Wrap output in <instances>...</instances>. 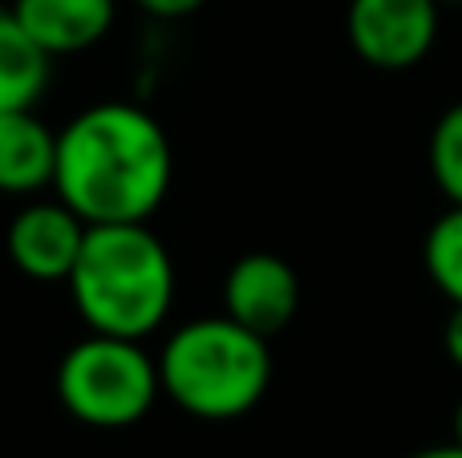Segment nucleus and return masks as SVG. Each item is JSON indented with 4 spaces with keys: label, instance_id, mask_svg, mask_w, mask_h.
<instances>
[{
    "label": "nucleus",
    "instance_id": "16",
    "mask_svg": "<svg viewBox=\"0 0 462 458\" xmlns=\"http://www.w3.org/2000/svg\"><path fill=\"white\" fill-rule=\"evenodd\" d=\"M450 443L462 446V402L455 406V418H450Z\"/></svg>",
    "mask_w": 462,
    "mask_h": 458
},
{
    "label": "nucleus",
    "instance_id": "1",
    "mask_svg": "<svg viewBox=\"0 0 462 458\" xmlns=\"http://www.w3.org/2000/svg\"><path fill=\"white\" fill-rule=\"evenodd\" d=\"M171 175V138L143 105L97 102L57 130L53 191L86 224H146Z\"/></svg>",
    "mask_w": 462,
    "mask_h": 458
},
{
    "label": "nucleus",
    "instance_id": "2",
    "mask_svg": "<svg viewBox=\"0 0 462 458\" xmlns=\"http://www.w3.org/2000/svg\"><path fill=\"white\" fill-rule=\"evenodd\" d=\"M65 284L89 333L143 341L171 313L175 264L146 224H89Z\"/></svg>",
    "mask_w": 462,
    "mask_h": 458
},
{
    "label": "nucleus",
    "instance_id": "11",
    "mask_svg": "<svg viewBox=\"0 0 462 458\" xmlns=\"http://www.w3.org/2000/svg\"><path fill=\"white\" fill-rule=\"evenodd\" d=\"M426 272H430L434 289L450 300V305H462V207L450 203V211H442L434 219V227L426 232Z\"/></svg>",
    "mask_w": 462,
    "mask_h": 458
},
{
    "label": "nucleus",
    "instance_id": "9",
    "mask_svg": "<svg viewBox=\"0 0 462 458\" xmlns=\"http://www.w3.org/2000/svg\"><path fill=\"white\" fill-rule=\"evenodd\" d=\"M57 134L32 110L0 114V191L32 195L53 187Z\"/></svg>",
    "mask_w": 462,
    "mask_h": 458
},
{
    "label": "nucleus",
    "instance_id": "15",
    "mask_svg": "<svg viewBox=\"0 0 462 458\" xmlns=\"http://www.w3.org/2000/svg\"><path fill=\"white\" fill-rule=\"evenodd\" d=\"M410 458H462V446L458 443H447V446H430V451H418Z\"/></svg>",
    "mask_w": 462,
    "mask_h": 458
},
{
    "label": "nucleus",
    "instance_id": "14",
    "mask_svg": "<svg viewBox=\"0 0 462 458\" xmlns=\"http://www.w3.org/2000/svg\"><path fill=\"white\" fill-rule=\"evenodd\" d=\"M442 345H447V357L462 370V305H455V313L447 316V329H442Z\"/></svg>",
    "mask_w": 462,
    "mask_h": 458
},
{
    "label": "nucleus",
    "instance_id": "4",
    "mask_svg": "<svg viewBox=\"0 0 462 458\" xmlns=\"http://www.w3.org/2000/svg\"><path fill=\"white\" fill-rule=\"evenodd\" d=\"M159 394V362L134 337L89 333L65 349L57 365L61 406L78 422L97 430H122L143 422Z\"/></svg>",
    "mask_w": 462,
    "mask_h": 458
},
{
    "label": "nucleus",
    "instance_id": "5",
    "mask_svg": "<svg viewBox=\"0 0 462 458\" xmlns=\"http://www.w3.org/2000/svg\"><path fill=\"white\" fill-rule=\"evenodd\" d=\"M345 37L374 69H410L434 49L439 0H349Z\"/></svg>",
    "mask_w": 462,
    "mask_h": 458
},
{
    "label": "nucleus",
    "instance_id": "8",
    "mask_svg": "<svg viewBox=\"0 0 462 458\" xmlns=\"http://www.w3.org/2000/svg\"><path fill=\"white\" fill-rule=\"evenodd\" d=\"M13 16L37 49L49 57L86 53L114 29V0H13Z\"/></svg>",
    "mask_w": 462,
    "mask_h": 458
},
{
    "label": "nucleus",
    "instance_id": "10",
    "mask_svg": "<svg viewBox=\"0 0 462 458\" xmlns=\"http://www.w3.org/2000/svg\"><path fill=\"white\" fill-rule=\"evenodd\" d=\"M49 61L53 57L29 41L16 24L13 8L0 5V114L32 110L49 86Z\"/></svg>",
    "mask_w": 462,
    "mask_h": 458
},
{
    "label": "nucleus",
    "instance_id": "17",
    "mask_svg": "<svg viewBox=\"0 0 462 458\" xmlns=\"http://www.w3.org/2000/svg\"><path fill=\"white\" fill-rule=\"evenodd\" d=\"M439 5H462V0H439Z\"/></svg>",
    "mask_w": 462,
    "mask_h": 458
},
{
    "label": "nucleus",
    "instance_id": "7",
    "mask_svg": "<svg viewBox=\"0 0 462 458\" xmlns=\"http://www.w3.org/2000/svg\"><path fill=\"white\" fill-rule=\"evenodd\" d=\"M86 219L69 211L61 199H37L21 207L8 224V256L29 280H69L78 264L81 240H86Z\"/></svg>",
    "mask_w": 462,
    "mask_h": 458
},
{
    "label": "nucleus",
    "instance_id": "3",
    "mask_svg": "<svg viewBox=\"0 0 462 458\" xmlns=\"http://www.w3.org/2000/svg\"><path fill=\"white\" fill-rule=\"evenodd\" d=\"M272 381L268 337L231 316L179 325L159 353V386L179 410L203 422H231L263 402Z\"/></svg>",
    "mask_w": 462,
    "mask_h": 458
},
{
    "label": "nucleus",
    "instance_id": "12",
    "mask_svg": "<svg viewBox=\"0 0 462 458\" xmlns=\"http://www.w3.org/2000/svg\"><path fill=\"white\" fill-rule=\"evenodd\" d=\"M430 175L439 191L462 207V102L442 114L430 134Z\"/></svg>",
    "mask_w": 462,
    "mask_h": 458
},
{
    "label": "nucleus",
    "instance_id": "13",
    "mask_svg": "<svg viewBox=\"0 0 462 458\" xmlns=\"http://www.w3.org/2000/svg\"><path fill=\"white\" fill-rule=\"evenodd\" d=\"M146 16H159V21H179V16L199 13L208 0H134Z\"/></svg>",
    "mask_w": 462,
    "mask_h": 458
},
{
    "label": "nucleus",
    "instance_id": "6",
    "mask_svg": "<svg viewBox=\"0 0 462 458\" xmlns=\"http://www.w3.org/2000/svg\"><path fill=\"white\" fill-rule=\"evenodd\" d=\"M300 308V280L292 264L272 252H247L224 280V313L260 337H276Z\"/></svg>",
    "mask_w": 462,
    "mask_h": 458
}]
</instances>
